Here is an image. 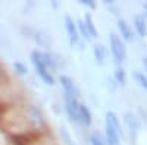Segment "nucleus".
I'll return each mask as SVG.
<instances>
[{
    "mask_svg": "<svg viewBox=\"0 0 147 145\" xmlns=\"http://www.w3.org/2000/svg\"><path fill=\"white\" fill-rule=\"evenodd\" d=\"M81 101L78 97H65V112L71 122L78 123V110H80Z\"/></svg>",
    "mask_w": 147,
    "mask_h": 145,
    "instance_id": "nucleus-3",
    "label": "nucleus"
},
{
    "mask_svg": "<svg viewBox=\"0 0 147 145\" xmlns=\"http://www.w3.org/2000/svg\"><path fill=\"white\" fill-rule=\"evenodd\" d=\"M93 53H94V57L97 60V63L103 65L105 60H106V56H107V48L103 44H94L93 45Z\"/></svg>",
    "mask_w": 147,
    "mask_h": 145,
    "instance_id": "nucleus-11",
    "label": "nucleus"
},
{
    "mask_svg": "<svg viewBox=\"0 0 147 145\" xmlns=\"http://www.w3.org/2000/svg\"><path fill=\"white\" fill-rule=\"evenodd\" d=\"M124 119H125V122H127V125L129 126V129H132V130H137V129H138L140 123H138V120H137V117L134 116L132 113H125Z\"/></svg>",
    "mask_w": 147,
    "mask_h": 145,
    "instance_id": "nucleus-12",
    "label": "nucleus"
},
{
    "mask_svg": "<svg viewBox=\"0 0 147 145\" xmlns=\"http://www.w3.org/2000/svg\"><path fill=\"white\" fill-rule=\"evenodd\" d=\"M109 47H110V53L115 57V60L118 63L125 62L127 59V47L125 43L118 34H110L109 37Z\"/></svg>",
    "mask_w": 147,
    "mask_h": 145,
    "instance_id": "nucleus-2",
    "label": "nucleus"
},
{
    "mask_svg": "<svg viewBox=\"0 0 147 145\" xmlns=\"http://www.w3.org/2000/svg\"><path fill=\"white\" fill-rule=\"evenodd\" d=\"M0 75H2V70H0Z\"/></svg>",
    "mask_w": 147,
    "mask_h": 145,
    "instance_id": "nucleus-21",
    "label": "nucleus"
},
{
    "mask_svg": "<svg viewBox=\"0 0 147 145\" xmlns=\"http://www.w3.org/2000/svg\"><path fill=\"white\" fill-rule=\"evenodd\" d=\"M65 28H66V34H68L69 43H71L72 45H75V44L80 41V32H78L77 22L74 21L69 15L65 16Z\"/></svg>",
    "mask_w": 147,
    "mask_h": 145,
    "instance_id": "nucleus-5",
    "label": "nucleus"
},
{
    "mask_svg": "<svg viewBox=\"0 0 147 145\" xmlns=\"http://www.w3.org/2000/svg\"><path fill=\"white\" fill-rule=\"evenodd\" d=\"M80 3L84 5V6H88V7H91V9L96 7V3L93 2V0H82V2H80Z\"/></svg>",
    "mask_w": 147,
    "mask_h": 145,
    "instance_id": "nucleus-18",
    "label": "nucleus"
},
{
    "mask_svg": "<svg viewBox=\"0 0 147 145\" xmlns=\"http://www.w3.org/2000/svg\"><path fill=\"white\" fill-rule=\"evenodd\" d=\"M144 10H146V15H147V3L144 5ZM146 15H144V16H146Z\"/></svg>",
    "mask_w": 147,
    "mask_h": 145,
    "instance_id": "nucleus-20",
    "label": "nucleus"
},
{
    "mask_svg": "<svg viewBox=\"0 0 147 145\" xmlns=\"http://www.w3.org/2000/svg\"><path fill=\"white\" fill-rule=\"evenodd\" d=\"M121 136H122L121 129H118L113 125L105 122V141H106V145H121Z\"/></svg>",
    "mask_w": 147,
    "mask_h": 145,
    "instance_id": "nucleus-4",
    "label": "nucleus"
},
{
    "mask_svg": "<svg viewBox=\"0 0 147 145\" xmlns=\"http://www.w3.org/2000/svg\"><path fill=\"white\" fill-rule=\"evenodd\" d=\"M143 65H144V69H146V72H147V57L143 59Z\"/></svg>",
    "mask_w": 147,
    "mask_h": 145,
    "instance_id": "nucleus-19",
    "label": "nucleus"
},
{
    "mask_svg": "<svg viewBox=\"0 0 147 145\" xmlns=\"http://www.w3.org/2000/svg\"><path fill=\"white\" fill-rule=\"evenodd\" d=\"M91 122H93V116H91L90 108L84 103H81L80 110H78V123H81L82 126H90Z\"/></svg>",
    "mask_w": 147,
    "mask_h": 145,
    "instance_id": "nucleus-7",
    "label": "nucleus"
},
{
    "mask_svg": "<svg viewBox=\"0 0 147 145\" xmlns=\"http://www.w3.org/2000/svg\"><path fill=\"white\" fill-rule=\"evenodd\" d=\"M115 79H116V82L119 84V85H122V87L127 84V74H125V70L122 69L121 66H118L115 69Z\"/></svg>",
    "mask_w": 147,
    "mask_h": 145,
    "instance_id": "nucleus-13",
    "label": "nucleus"
},
{
    "mask_svg": "<svg viewBox=\"0 0 147 145\" xmlns=\"http://www.w3.org/2000/svg\"><path fill=\"white\" fill-rule=\"evenodd\" d=\"M77 27H78V32H80V37L82 35V37H84L85 40H91V38H90V35H88V32H87V29H85V27H84L82 21H78V22H77Z\"/></svg>",
    "mask_w": 147,
    "mask_h": 145,
    "instance_id": "nucleus-16",
    "label": "nucleus"
},
{
    "mask_svg": "<svg viewBox=\"0 0 147 145\" xmlns=\"http://www.w3.org/2000/svg\"><path fill=\"white\" fill-rule=\"evenodd\" d=\"M134 28H136V31L140 37H146L147 35V21H146L144 15L134 16Z\"/></svg>",
    "mask_w": 147,
    "mask_h": 145,
    "instance_id": "nucleus-9",
    "label": "nucleus"
},
{
    "mask_svg": "<svg viewBox=\"0 0 147 145\" xmlns=\"http://www.w3.org/2000/svg\"><path fill=\"white\" fill-rule=\"evenodd\" d=\"M31 62L34 65L37 75L40 76V79L44 84H47V85H53L55 84L53 72H56L57 69V60H55L53 54L34 50L31 53Z\"/></svg>",
    "mask_w": 147,
    "mask_h": 145,
    "instance_id": "nucleus-1",
    "label": "nucleus"
},
{
    "mask_svg": "<svg viewBox=\"0 0 147 145\" xmlns=\"http://www.w3.org/2000/svg\"><path fill=\"white\" fill-rule=\"evenodd\" d=\"M90 144L91 145H106V141H105V136L99 132H93L90 135Z\"/></svg>",
    "mask_w": 147,
    "mask_h": 145,
    "instance_id": "nucleus-14",
    "label": "nucleus"
},
{
    "mask_svg": "<svg viewBox=\"0 0 147 145\" xmlns=\"http://www.w3.org/2000/svg\"><path fill=\"white\" fill-rule=\"evenodd\" d=\"M15 67L19 70V74H21V75H24V74H27V72H28V69H27L25 66H22L21 63H15Z\"/></svg>",
    "mask_w": 147,
    "mask_h": 145,
    "instance_id": "nucleus-17",
    "label": "nucleus"
},
{
    "mask_svg": "<svg viewBox=\"0 0 147 145\" xmlns=\"http://www.w3.org/2000/svg\"><path fill=\"white\" fill-rule=\"evenodd\" d=\"M134 78H136V81L140 84V87L147 91V76H144V74H141V72H136Z\"/></svg>",
    "mask_w": 147,
    "mask_h": 145,
    "instance_id": "nucleus-15",
    "label": "nucleus"
},
{
    "mask_svg": "<svg viewBox=\"0 0 147 145\" xmlns=\"http://www.w3.org/2000/svg\"><path fill=\"white\" fill-rule=\"evenodd\" d=\"M82 23H84L85 29H87V32H88V35H90V38L99 37V31H97V28H96V25H94V21H93V16H91L90 13H85V15H84Z\"/></svg>",
    "mask_w": 147,
    "mask_h": 145,
    "instance_id": "nucleus-10",
    "label": "nucleus"
},
{
    "mask_svg": "<svg viewBox=\"0 0 147 145\" xmlns=\"http://www.w3.org/2000/svg\"><path fill=\"white\" fill-rule=\"evenodd\" d=\"M60 84H62V88H63V95L65 97H78V91L75 88V84H74V81L66 76V75H62L59 78Z\"/></svg>",
    "mask_w": 147,
    "mask_h": 145,
    "instance_id": "nucleus-6",
    "label": "nucleus"
},
{
    "mask_svg": "<svg viewBox=\"0 0 147 145\" xmlns=\"http://www.w3.org/2000/svg\"><path fill=\"white\" fill-rule=\"evenodd\" d=\"M118 29H119V34H121L119 37H121L122 40L129 41V40H132V38H134L132 29H131V27L127 23V21L119 19V21H118Z\"/></svg>",
    "mask_w": 147,
    "mask_h": 145,
    "instance_id": "nucleus-8",
    "label": "nucleus"
}]
</instances>
